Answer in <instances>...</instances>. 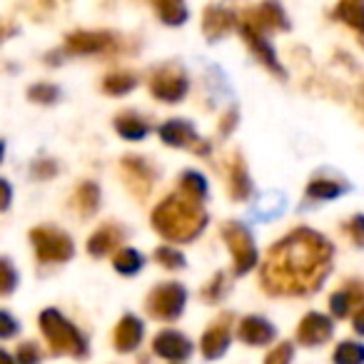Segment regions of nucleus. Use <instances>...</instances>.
Here are the masks:
<instances>
[{
    "mask_svg": "<svg viewBox=\"0 0 364 364\" xmlns=\"http://www.w3.org/2000/svg\"><path fill=\"white\" fill-rule=\"evenodd\" d=\"M332 245L312 230H294L269 252L264 277L272 287L302 289L327 272Z\"/></svg>",
    "mask_w": 364,
    "mask_h": 364,
    "instance_id": "obj_1",
    "label": "nucleus"
},
{
    "mask_svg": "<svg viewBox=\"0 0 364 364\" xmlns=\"http://www.w3.org/2000/svg\"><path fill=\"white\" fill-rule=\"evenodd\" d=\"M152 228L165 235L167 240L190 242L208 228V215L195 200L185 198V195H170L152 213Z\"/></svg>",
    "mask_w": 364,
    "mask_h": 364,
    "instance_id": "obj_2",
    "label": "nucleus"
},
{
    "mask_svg": "<svg viewBox=\"0 0 364 364\" xmlns=\"http://www.w3.org/2000/svg\"><path fill=\"white\" fill-rule=\"evenodd\" d=\"M223 237L230 245L235 255V262H237V272H245L255 264L257 259V250H255L252 235L247 232L242 223H225L223 225Z\"/></svg>",
    "mask_w": 364,
    "mask_h": 364,
    "instance_id": "obj_3",
    "label": "nucleus"
},
{
    "mask_svg": "<svg viewBox=\"0 0 364 364\" xmlns=\"http://www.w3.org/2000/svg\"><path fill=\"white\" fill-rule=\"evenodd\" d=\"M31 237L41 259H68L73 255V240L55 228H36Z\"/></svg>",
    "mask_w": 364,
    "mask_h": 364,
    "instance_id": "obj_4",
    "label": "nucleus"
},
{
    "mask_svg": "<svg viewBox=\"0 0 364 364\" xmlns=\"http://www.w3.org/2000/svg\"><path fill=\"white\" fill-rule=\"evenodd\" d=\"M242 26L252 28L255 33H267V31H282V28H287V16H284L282 8L274 3V0H267V3H262V6L252 8V11L245 13L242 18Z\"/></svg>",
    "mask_w": 364,
    "mask_h": 364,
    "instance_id": "obj_5",
    "label": "nucleus"
},
{
    "mask_svg": "<svg viewBox=\"0 0 364 364\" xmlns=\"http://www.w3.org/2000/svg\"><path fill=\"white\" fill-rule=\"evenodd\" d=\"M150 90L162 102H180L185 97V92H188V77L172 70V68H162V70H157L152 75Z\"/></svg>",
    "mask_w": 364,
    "mask_h": 364,
    "instance_id": "obj_6",
    "label": "nucleus"
},
{
    "mask_svg": "<svg viewBox=\"0 0 364 364\" xmlns=\"http://www.w3.org/2000/svg\"><path fill=\"white\" fill-rule=\"evenodd\" d=\"M112 46L110 33H92V31H80L68 36L65 50L75 53V55H95V53H105Z\"/></svg>",
    "mask_w": 364,
    "mask_h": 364,
    "instance_id": "obj_7",
    "label": "nucleus"
},
{
    "mask_svg": "<svg viewBox=\"0 0 364 364\" xmlns=\"http://www.w3.org/2000/svg\"><path fill=\"white\" fill-rule=\"evenodd\" d=\"M160 140L167 142L172 147H195L198 152H208V145H200L198 135H195L193 125L190 122H182V120H170L160 127Z\"/></svg>",
    "mask_w": 364,
    "mask_h": 364,
    "instance_id": "obj_8",
    "label": "nucleus"
},
{
    "mask_svg": "<svg viewBox=\"0 0 364 364\" xmlns=\"http://www.w3.org/2000/svg\"><path fill=\"white\" fill-rule=\"evenodd\" d=\"M232 23H235L232 13L225 11V8H220V6H213V8H208L203 16V31L210 41H220V38L232 28Z\"/></svg>",
    "mask_w": 364,
    "mask_h": 364,
    "instance_id": "obj_9",
    "label": "nucleus"
},
{
    "mask_svg": "<svg viewBox=\"0 0 364 364\" xmlns=\"http://www.w3.org/2000/svg\"><path fill=\"white\" fill-rule=\"evenodd\" d=\"M240 33H242V38L250 43V48L255 50V55L259 58V63H264V65L269 68V70H274L277 75H282V65L277 63V55H274V50L269 48V43L264 41V36H259V33H255L252 28H247V26H242L240 28Z\"/></svg>",
    "mask_w": 364,
    "mask_h": 364,
    "instance_id": "obj_10",
    "label": "nucleus"
},
{
    "mask_svg": "<svg viewBox=\"0 0 364 364\" xmlns=\"http://www.w3.org/2000/svg\"><path fill=\"white\" fill-rule=\"evenodd\" d=\"M122 167H125V172H127V182H130V188L135 190L137 195L150 193L152 175H150V167H147L145 162L137 160V157H125V160H122Z\"/></svg>",
    "mask_w": 364,
    "mask_h": 364,
    "instance_id": "obj_11",
    "label": "nucleus"
},
{
    "mask_svg": "<svg viewBox=\"0 0 364 364\" xmlns=\"http://www.w3.org/2000/svg\"><path fill=\"white\" fill-rule=\"evenodd\" d=\"M157 16L167 26H182L188 21V6L185 0H155Z\"/></svg>",
    "mask_w": 364,
    "mask_h": 364,
    "instance_id": "obj_12",
    "label": "nucleus"
},
{
    "mask_svg": "<svg viewBox=\"0 0 364 364\" xmlns=\"http://www.w3.org/2000/svg\"><path fill=\"white\" fill-rule=\"evenodd\" d=\"M115 130L120 132V137H125V140H142V137L150 132V125H147L142 117L137 115H120L115 120Z\"/></svg>",
    "mask_w": 364,
    "mask_h": 364,
    "instance_id": "obj_13",
    "label": "nucleus"
},
{
    "mask_svg": "<svg viewBox=\"0 0 364 364\" xmlns=\"http://www.w3.org/2000/svg\"><path fill=\"white\" fill-rule=\"evenodd\" d=\"M117 242H120V230H117L115 225H105V228H100L90 237L87 250H90L92 255H105V252H110Z\"/></svg>",
    "mask_w": 364,
    "mask_h": 364,
    "instance_id": "obj_14",
    "label": "nucleus"
},
{
    "mask_svg": "<svg viewBox=\"0 0 364 364\" xmlns=\"http://www.w3.org/2000/svg\"><path fill=\"white\" fill-rule=\"evenodd\" d=\"M180 190L185 193V198L200 203V200L208 195V180H205L200 172L188 170V172H182V175H180Z\"/></svg>",
    "mask_w": 364,
    "mask_h": 364,
    "instance_id": "obj_15",
    "label": "nucleus"
},
{
    "mask_svg": "<svg viewBox=\"0 0 364 364\" xmlns=\"http://www.w3.org/2000/svg\"><path fill=\"white\" fill-rule=\"evenodd\" d=\"M75 205L82 215H92L100 208V190H97L95 182H82L75 193Z\"/></svg>",
    "mask_w": 364,
    "mask_h": 364,
    "instance_id": "obj_16",
    "label": "nucleus"
},
{
    "mask_svg": "<svg viewBox=\"0 0 364 364\" xmlns=\"http://www.w3.org/2000/svg\"><path fill=\"white\" fill-rule=\"evenodd\" d=\"M230 190H232V198L235 200H245L250 198V190H252V185H250V177H247V170H245V165L240 160L232 162V170H230Z\"/></svg>",
    "mask_w": 364,
    "mask_h": 364,
    "instance_id": "obj_17",
    "label": "nucleus"
},
{
    "mask_svg": "<svg viewBox=\"0 0 364 364\" xmlns=\"http://www.w3.org/2000/svg\"><path fill=\"white\" fill-rule=\"evenodd\" d=\"M135 85H137V77L130 75V73H115V75H107L102 80V90L110 92V95H125Z\"/></svg>",
    "mask_w": 364,
    "mask_h": 364,
    "instance_id": "obj_18",
    "label": "nucleus"
},
{
    "mask_svg": "<svg viewBox=\"0 0 364 364\" xmlns=\"http://www.w3.org/2000/svg\"><path fill=\"white\" fill-rule=\"evenodd\" d=\"M344 185H339V182L334 180H314L309 182L307 188V195L312 200H334L337 195H342Z\"/></svg>",
    "mask_w": 364,
    "mask_h": 364,
    "instance_id": "obj_19",
    "label": "nucleus"
},
{
    "mask_svg": "<svg viewBox=\"0 0 364 364\" xmlns=\"http://www.w3.org/2000/svg\"><path fill=\"white\" fill-rule=\"evenodd\" d=\"M334 16L359 31V28H362V0H342Z\"/></svg>",
    "mask_w": 364,
    "mask_h": 364,
    "instance_id": "obj_20",
    "label": "nucleus"
},
{
    "mask_svg": "<svg viewBox=\"0 0 364 364\" xmlns=\"http://www.w3.org/2000/svg\"><path fill=\"white\" fill-rule=\"evenodd\" d=\"M28 97H31L33 102H46V105H50V102H55L58 97H60V90H58L55 85H48V82H38V85H33L31 90H28Z\"/></svg>",
    "mask_w": 364,
    "mask_h": 364,
    "instance_id": "obj_21",
    "label": "nucleus"
},
{
    "mask_svg": "<svg viewBox=\"0 0 364 364\" xmlns=\"http://www.w3.org/2000/svg\"><path fill=\"white\" fill-rule=\"evenodd\" d=\"M142 264V257L135 252V250H122L120 255L115 257V267L120 269V272L130 274V272H137Z\"/></svg>",
    "mask_w": 364,
    "mask_h": 364,
    "instance_id": "obj_22",
    "label": "nucleus"
},
{
    "mask_svg": "<svg viewBox=\"0 0 364 364\" xmlns=\"http://www.w3.org/2000/svg\"><path fill=\"white\" fill-rule=\"evenodd\" d=\"M13 284H16V272H13L11 262L0 259V292H8V289H13Z\"/></svg>",
    "mask_w": 364,
    "mask_h": 364,
    "instance_id": "obj_23",
    "label": "nucleus"
},
{
    "mask_svg": "<svg viewBox=\"0 0 364 364\" xmlns=\"http://www.w3.org/2000/svg\"><path fill=\"white\" fill-rule=\"evenodd\" d=\"M157 259H160L162 264H167V267H180V264L185 262L180 252H175V250H167V247L157 250Z\"/></svg>",
    "mask_w": 364,
    "mask_h": 364,
    "instance_id": "obj_24",
    "label": "nucleus"
},
{
    "mask_svg": "<svg viewBox=\"0 0 364 364\" xmlns=\"http://www.w3.org/2000/svg\"><path fill=\"white\" fill-rule=\"evenodd\" d=\"M55 170H58V165L55 162H46V160H41V162H36V165H33V175L36 177H53L55 175Z\"/></svg>",
    "mask_w": 364,
    "mask_h": 364,
    "instance_id": "obj_25",
    "label": "nucleus"
},
{
    "mask_svg": "<svg viewBox=\"0 0 364 364\" xmlns=\"http://www.w3.org/2000/svg\"><path fill=\"white\" fill-rule=\"evenodd\" d=\"M11 198H13L11 185H8L6 180H0V213H3V210L11 208Z\"/></svg>",
    "mask_w": 364,
    "mask_h": 364,
    "instance_id": "obj_26",
    "label": "nucleus"
},
{
    "mask_svg": "<svg viewBox=\"0 0 364 364\" xmlns=\"http://www.w3.org/2000/svg\"><path fill=\"white\" fill-rule=\"evenodd\" d=\"M13 33H16V26H6V23H0V43L8 41Z\"/></svg>",
    "mask_w": 364,
    "mask_h": 364,
    "instance_id": "obj_27",
    "label": "nucleus"
},
{
    "mask_svg": "<svg viewBox=\"0 0 364 364\" xmlns=\"http://www.w3.org/2000/svg\"><path fill=\"white\" fill-rule=\"evenodd\" d=\"M352 230H354V240H357V242H362V218H354Z\"/></svg>",
    "mask_w": 364,
    "mask_h": 364,
    "instance_id": "obj_28",
    "label": "nucleus"
},
{
    "mask_svg": "<svg viewBox=\"0 0 364 364\" xmlns=\"http://www.w3.org/2000/svg\"><path fill=\"white\" fill-rule=\"evenodd\" d=\"M3 150H6V147H3V142H0V160H3Z\"/></svg>",
    "mask_w": 364,
    "mask_h": 364,
    "instance_id": "obj_29",
    "label": "nucleus"
}]
</instances>
